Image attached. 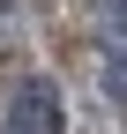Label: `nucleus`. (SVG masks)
I'll list each match as a JSON object with an SVG mask.
<instances>
[{
  "mask_svg": "<svg viewBox=\"0 0 127 134\" xmlns=\"http://www.w3.org/2000/svg\"><path fill=\"white\" fill-rule=\"evenodd\" d=\"M105 8H112V15H127V0H105Z\"/></svg>",
  "mask_w": 127,
  "mask_h": 134,
  "instance_id": "nucleus-4",
  "label": "nucleus"
},
{
  "mask_svg": "<svg viewBox=\"0 0 127 134\" xmlns=\"http://www.w3.org/2000/svg\"><path fill=\"white\" fill-rule=\"evenodd\" d=\"M105 90L127 104V37H112V60H105Z\"/></svg>",
  "mask_w": 127,
  "mask_h": 134,
  "instance_id": "nucleus-3",
  "label": "nucleus"
},
{
  "mask_svg": "<svg viewBox=\"0 0 127 134\" xmlns=\"http://www.w3.org/2000/svg\"><path fill=\"white\" fill-rule=\"evenodd\" d=\"M30 30V0H0V52H15Z\"/></svg>",
  "mask_w": 127,
  "mask_h": 134,
  "instance_id": "nucleus-2",
  "label": "nucleus"
},
{
  "mask_svg": "<svg viewBox=\"0 0 127 134\" xmlns=\"http://www.w3.org/2000/svg\"><path fill=\"white\" fill-rule=\"evenodd\" d=\"M8 134H60V90L52 82H23L8 97Z\"/></svg>",
  "mask_w": 127,
  "mask_h": 134,
  "instance_id": "nucleus-1",
  "label": "nucleus"
}]
</instances>
